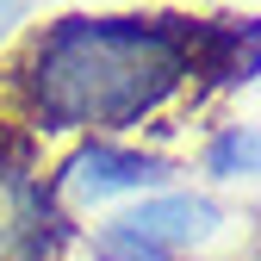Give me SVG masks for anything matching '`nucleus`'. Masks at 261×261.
I'll return each mask as SVG.
<instances>
[{
	"instance_id": "obj_1",
	"label": "nucleus",
	"mask_w": 261,
	"mask_h": 261,
	"mask_svg": "<svg viewBox=\"0 0 261 261\" xmlns=\"http://www.w3.org/2000/svg\"><path fill=\"white\" fill-rule=\"evenodd\" d=\"M218 31L174 13H62L31 25L0 87L25 137H137L199 75H230L212 50Z\"/></svg>"
},
{
	"instance_id": "obj_2",
	"label": "nucleus",
	"mask_w": 261,
	"mask_h": 261,
	"mask_svg": "<svg viewBox=\"0 0 261 261\" xmlns=\"http://www.w3.org/2000/svg\"><path fill=\"white\" fill-rule=\"evenodd\" d=\"M224 224H230V212L218 193L174 180L162 193H143V199L93 218V230L81 237V255L87 261H187L205 243H218Z\"/></svg>"
},
{
	"instance_id": "obj_3",
	"label": "nucleus",
	"mask_w": 261,
	"mask_h": 261,
	"mask_svg": "<svg viewBox=\"0 0 261 261\" xmlns=\"http://www.w3.org/2000/svg\"><path fill=\"white\" fill-rule=\"evenodd\" d=\"M180 162L162 155L155 143H137V137H75L69 155L50 168V193L62 218H106L130 199H143V193H162L174 187Z\"/></svg>"
},
{
	"instance_id": "obj_4",
	"label": "nucleus",
	"mask_w": 261,
	"mask_h": 261,
	"mask_svg": "<svg viewBox=\"0 0 261 261\" xmlns=\"http://www.w3.org/2000/svg\"><path fill=\"white\" fill-rule=\"evenodd\" d=\"M62 218L50 174L38 168L25 137H0V261H62Z\"/></svg>"
},
{
	"instance_id": "obj_5",
	"label": "nucleus",
	"mask_w": 261,
	"mask_h": 261,
	"mask_svg": "<svg viewBox=\"0 0 261 261\" xmlns=\"http://www.w3.org/2000/svg\"><path fill=\"white\" fill-rule=\"evenodd\" d=\"M255 162H261V143H255V124H249V118H224L212 137L199 143L205 193H212V187H249V180H255Z\"/></svg>"
},
{
	"instance_id": "obj_6",
	"label": "nucleus",
	"mask_w": 261,
	"mask_h": 261,
	"mask_svg": "<svg viewBox=\"0 0 261 261\" xmlns=\"http://www.w3.org/2000/svg\"><path fill=\"white\" fill-rule=\"evenodd\" d=\"M31 13H38V0H0V56H7V50L25 38Z\"/></svg>"
}]
</instances>
